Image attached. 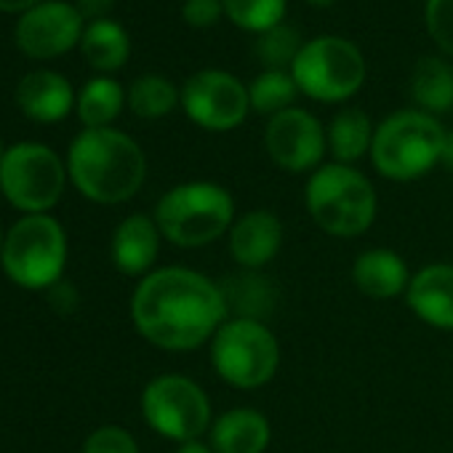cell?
<instances>
[{"mask_svg": "<svg viewBox=\"0 0 453 453\" xmlns=\"http://www.w3.org/2000/svg\"><path fill=\"white\" fill-rule=\"evenodd\" d=\"M126 91L112 78H94L78 94V118L86 128H110L126 104Z\"/></svg>", "mask_w": 453, "mask_h": 453, "instance_id": "603a6c76", "label": "cell"}, {"mask_svg": "<svg viewBox=\"0 0 453 453\" xmlns=\"http://www.w3.org/2000/svg\"><path fill=\"white\" fill-rule=\"evenodd\" d=\"M67 168L62 157L35 142L14 144L0 160V192L25 213H46L65 192Z\"/></svg>", "mask_w": 453, "mask_h": 453, "instance_id": "9c48e42d", "label": "cell"}, {"mask_svg": "<svg viewBox=\"0 0 453 453\" xmlns=\"http://www.w3.org/2000/svg\"><path fill=\"white\" fill-rule=\"evenodd\" d=\"M181 107L187 118L205 131H230L251 112L249 86H243L233 73L200 70L187 78L181 88Z\"/></svg>", "mask_w": 453, "mask_h": 453, "instance_id": "8fae6325", "label": "cell"}, {"mask_svg": "<svg viewBox=\"0 0 453 453\" xmlns=\"http://www.w3.org/2000/svg\"><path fill=\"white\" fill-rule=\"evenodd\" d=\"M67 176L88 200L115 205L139 192L147 176V160L128 134L115 128H86L70 144Z\"/></svg>", "mask_w": 453, "mask_h": 453, "instance_id": "7a4b0ae2", "label": "cell"}, {"mask_svg": "<svg viewBox=\"0 0 453 453\" xmlns=\"http://www.w3.org/2000/svg\"><path fill=\"white\" fill-rule=\"evenodd\" d=\"M224 17L246 33H267L283 25L288 0H221Z\"/></svg>", "mask_w": 453, "mask_h": 453, "instance_id": "484cf974", "label": "cell"}, {"mask_svg": "<svg viewBox=\"0 0 453 453\" xmlns=\"http://www.w3.org/2000/svg\"><path fill=\"white\" fill-rule=\"evenodd\" d=\"M179 102H181V91H176V86L168 78L155 75V73L136 78L128 88V104H131L134 115H139L144 120L165 118Z\"/></svg>", "mask_w": 453, "mask_h": 453, "instance_id": "d4e9b609", "label": "cell"}, {"mask_svg": "<svg viewBox=\"0 0 453 453\" xmlns=\"http://www.w3.org/2000/svg\"><path fill=\"white\" fill-rule=\"evenodd\" d=\"M408 91L421 112H448L453 107V67L440 57H421L413 65Z\"/></svg>", "mask_w": 453, "mask_h": 453, "instance_id": "ffe728a7", "label": "cell"}, {"mask_svg": "<svg viewBox=\"0 0 453 453\" xmlns=\"http://www.w3.org/2000/svg\"><path fill=\"white\" fill-rule=\"evenodd\" d=\"M176 453H213V448L200 440H189V442H181V448Z\"/></svg>", "mask_w": 453, "mask_h": 453, "instance_id": "e575fe53", "label": "cell"}, {"mask_svg": "<svg viewBox=\"0 0 453 453\" xmlns=\"http://www.w3.org/2000/svg\"><path fill=\"white\" fill-rule=\"evenodd\" d=\"M4 238H6V235H4V233H0V249H4Z\"/></svg>", "mask_w": 453, "mask_h": 453, "instance_id": "f35d334b", "label": "cell"}, {"mask_svg": "<svg viewBox=\"0 0 453 453\" xmlns=\"http://www.w3.org/2000/svg\"><path fill=\"white\" fill-rule=\"evenodd\" d=\"M213 371L238 389H257L275 379L280 344L262 320L233 318L211 339Z\"/></svg>", "mask_w": 453, "mask_h": 453, "instance_id": "52a82bcc", "label": "cell"}, {"mask_svg": "<svg viewBox=\"0 0 453 453\" xmlns=\"http://www.w3.org/2000/svg\"><path fill=\"white\" fill-rule=\"evenodd\" d=\"M302 46H304V43H302L299 30L283 22V25H278V27L262 33V35L257 38L254 51H257V59H259L267 70H288V73H291V67H294V62H296Z\"/></svg>", "mask_w": 453, "mask_h": 453, "instance_id": "4316f807", "label": "cell"}, {"mask_svg": "<svg viewBox=\"0 0 453 453\" xmlns=\"http://www.w3.org/2000/svg\"><path fill=\"white\" fill-rule=\"evenodd\" d=\"M265 144L273 163L291 173L318 171L328 150V139L320 120L302 107H291L270 118Z\"/></svg>", "mask_w": 453, "mask_h": 453, "instance_id": "4fadbf2b", "label": "cell"}, {"mask_svg": "<svg viewBox=\"0 0 453 453\" xmlns=\"http://www.w3.org/2000/svg\"><path fill=\"white\" fill-rule=\"evenodd\" d=\"M17 104L35 123H59L73 112L75 91L65 75L51 70H35L19 81Z\"/></svg>", "mask_w": 453, "mask_h": 453, "instance_id": "2e32d148", "label": "cell"}, {"mask_svg": "<svg viewBox=\"0 0 453 453\" xmlns=\"http://www.w3.org/2000/svg\"><path fill=\"white\" fill-rule=\"evenodd\" d=\"M78 12L83 19H91V22H99V19H107V14L112 12L115 0H78Z\"/></svg>", "mask_w": 453, "mask_h": 453, "instance_id": "d6a6232c", "label": "cell"}, {"mask_svg": "<svg viewBox=\"0 0 453 453\" xmlns=\"http://www.w3.org/2000/svg\"><path fill=\"white\" fill-rule=\"evenodd\" d=\"M181 17L189 27L205 30V27H213L224 17V4L221 0H184Z\"/></svg>", "mask_w": 453, "mask_h": 453, "instance_id": "4dcf8cb0", "label": "cell"}, {"mask_svg": "<svg viewBox=\"0 0 453 453\" xmlns=\"http://www.w3.org/2000/svg\"><path fill=\"white\" fill-rule=\"evenodd\" d=\"M49 302H51V310H57L59 315H70V312H75L78 310V291L70 286V283H57V286H51L49 288Z\"/></svg>", "mask_w": 453, "mask_h": 453, "instance_id": "1f68e13d", "label": "cell"}, {"mask_svg": "<svg viewBox=\"0 0 453 453\" xmlns=\"http://www.w3.org/2000/svg\"><path fill=\"white\" fill-rule=\"evenodd\" d=\"M424 25L437 49L453 59V0H426Z\"/></svg>", "mask_w": 453, "mask_h": 453, "instance_id": "f1b7e54d", "label": "cell"}, {"mask_svg": "<svg viewBox=\"0 0 453 453\" xmlns=\"http://www.w3.org/2000/svg\"><path fill=\"white\" fill-rule=\"evenodd\" d=\"M408 307L432 328L453 331V267L429 265L418 270L405 291Z\"/></svg>", "mask_w": 453, "mask_h": 453, "instance_id": "9a60e30c", "label": "cell"}, {"mask_svg": "<svg viewBox=\"0 0 453 453\" xmlns=\"http://www.w3.org/2000/svg\"><path fill=\"white\" fill-rule=\"evenodd\" d=\"M86 19L75 4L67 0H43L35 9L19 14L14 41L17 49L30 59H57L73 51L86 33Z\"/></svg>", "mask_w": 453, "mask_h": 453, "instance_id": "7c38bea8", "label": "cell"}, {"mask_svg": "<svg viewBox=\"0 0 453 453\" xmlns=\"http://www.w3.org/2000/svg\"><path fill=\"white\" fill-rule=\"evenodd\" d=\"M283 246V224L273 211H249L230 226V254L246 270L270 265Z\"/></svg>", "mask_w": 453, "mask_h": 453, "instance_id": "5bb4252c", "label": "cell"}, {"mask_svg": "<svg viewBox=\"0 0 453 453\" xmlns=\"http://www.w3.org/2000/svg\"><path fill=\"white\" fill-rule=\"evenodd\" d=\"M365 57L339 35H320L302 46L291 75L299 91L315 102L336 104L355 96L365 83Z\"/></svg>", "mask_w": 453, "mask_h": 453, "instance_id": "ba28073f", "label": "cell"}, {"mask_svg": "<svg viewBox=\"0 0 453 453\" xmlns=\"http://www.w3.org/2000/svg\"><path fill=\"white\" fill-rule=\"evenodd\" d=\"M67 262V238L62 224L49 213L19 219L4 238L0 265L9 280L22 288L43 291L62 280Z\"/></svg>", "mask_w": 453, "mask_h": 453, "instance_id": "8992f818", "label": "cell"}, {"mask_svg": "<svg viewBox=\"0 0 453 453\" xmlns=\"http://www.w3.org/2000/svg\"><path fill=\"white\" fill-rule=\"evenodd\" d=\"M373 134H376V128L371 126V118L363 110H342L331 120L326 139H328V150L336 157V163L352 165L365 152H371Z\"/></svg>", "mask_w": 453, "mask_h": 453, "instance_id": "7402d4cb", "label": "cell"}, {"mask_svg": "<svg viewBox=\"0 0 453 453\" xmlns=\"http://www.w3.org/2000/svg\"><path fill=\"white\" fill-rule=\"evenodd\" d=\"M442 165H448L453 171V131L445 134V147H442V157H440Z\"/></svg>", "mask_w": 453, "mask_h": 453, "instance_id": "d590c367", "label": "cell"}, {"mask_svg": "<svg viewBox=\"0 0 453 453\" xmlns=\"http://www.w3.org/2000/svg\"><path fill=\"white\" fill-rule=\"evenodd\" d=\"M235 283H226L221 286V294H224V302H226V310L233 307L235 302V310H238V318H249V320H262L273 304V291L270 286L265 283V278H257V275H241V278H233Z\"/></svg>", "mask_w": 453, "mask_h": 453, "instance_id": "83f0119b", "label": "cell"}, {"mask_svg": "<svg viewBox=\"0 0 453 453\" xmlns=\"http://www.w3.org/2000/svg\"><path fill=\"white\" fill-rule=\"evenodd\" d=\"M307 4H312V6H318V9H328V6L336 4V0H307Z\"/></svg>", "mask_w": 453, "mask_h": 453, "instance_id": "8d00e7d4", "label": "cell"}, {"mask_svg": "<svg viewBox=\"0 0 453 453\" xmlns=\"http://www.w3.org/2000/svg\"><path fill=\"white\" fill-rule=\"evenodd\" d=\"M83 453H139V445L123 426L107 424L88 434V440L83 442Z\"/></svg>", "mask_w": 453, "mask_h": 453, "instance_id": "f546056e", "label": "cell"}, {"mask_svg": "<svg viewBox=\"0 0 453 453\" xmlns=\"http://www.w3.org/2000/svg\"><path fill=\"white\" fill-rule=\"evenodd\" d=\"M413 275H408V267L400 254L389 249H371L363 251L355 259L352 267V280L360 294L371 299H392L408 291Z\"/></svg>", "mask_w": 453, "mask_h": 453, "instance_id": "d6986e66", "label": "cell"}, {"mask_svg": "<svg viewBox=\"0 0 453 453\" xmlns=\"http://www.w3.org/2000/svg\"><path fill=\"white\" fill-rule=\"evenodd\" d=\"M157 230L179 249H200L230 233L235 200L213 181H187L168 189L155 208Z\"/></svg>", "mask_w": 453, "mask_h": 453, "instance_id": "3957f363", "label": "cell"}, {"mask_svg": "<svg viewBox=\"0 0 453 453\" xmlns=\"http://www.w3.org/2000/svg\"><path fill=\"white\" fill-rule=\"evenodd\" d=\"M160 251L157 221L147 213L126 216L112 235V262L123 275H144Z\"/></svg>", "mask_w": 453, "mask_h": 453, "instance_id": "e0dca14e", "label": "cell"}, {"mask_svg": "<svg viewBox=\"0 0 453 453\" xmlns=\"http://www.w3.org/2000/svg\"><path fill=\"white\" fill-rule=\"evenodd\" d=\"M38 4H43V0H0V12H6V14H25L30 9H35Z\"/></svg>", "mask_w": 453, "mask_h": 453, "instance_id": "836d02e7", "label": "cell"}, {"mask_svg": "<svg viewBox=\"0 0 453 453\" xmlns=\"http://www.w3.org/2000/svg\"><path fill=\"white\" fill-rule=\"evenodd\" d=\"M307 211L334 238L363 235L376 219V189L352 165H320L307 181Z\"/></svg>", "mask_w": 453, "mask_h": 453, "instance_id": "277c9868", "label": "cell"}, {"mask_svg": "<svg viewBox=\"0 0 453 453\" xmlns=\"http://www.w3.org/2000/svg\"><path fill=\"white\" fill-rule=\"evenodd\" d=\"M142 413L157 434L176 442L197 440L211 429L208 395L192 379L179 373L157 376L144 387Z\"/></svg>", "mask_w": 453, "mask_h": 453, "instance_id": "30bf717a", "label": "cell"}, {"mask_svg": "<svg viewBox=\"0 0 453 453\" xmlns=\"http://www.w3.org/2000/svg\"><path fill=\"white\" fill-rule=\"evenodd\" d=\"M221 286L187 267H163L142 278L131 299L136 331L168 352L195 349L226 323Z\"/></svg>", "mask_w": 453, "mask_h": 453, "instance_id": "6da1fadb", "label": "cell"}, {"mask_svg": "<svg viewBox=\"0 0 453 453\" xmlns=\"http://www.w3.org/2000/svg\"><path fill=\"white\" fill-rule=\"evenodd\" d=\"M445 128L421 110H400L376 126L371 160L392 181H411L429 173L445 147Z\"/></svg>", "mask_w": 453, "mask_h": 453, "instance_id": "5b68a950", "label": "cell"}, {"mask_svg": "<svg viewBox=\"0 0 453 453\" xmlns=\"http://www.w3.org/2000/svg\"><path fill=\"white\" fill-rule=\"evenodd\" d=\"M81 51L96 73H115L128 62L131 41H128V33L123 30V25H118L112 19H99L86 27Z\"/></svg>", "mask_w": 453, "mask_h": 453, "instance_id": "44dd1931", "label": "cell"}, {"mask_svg": "<svg viewBox=\"0 0 453 453\" xmlns=\"http://www.w3.org/2000/svg\"><path fill=\"white\" fill-rule=\"evenodd\" d=\"M296 96H299V86L288 70H265L249 86L251 110L270 118H275L283 110H291Z\"/></svg>", "mask_w": 453, "mask_h": 453, "instance_id": "cb8c5ba5", "label": "cell"}, {"mask_svg": "<svg viewBox=\"0 0 453 453\" xmlns=\"http://www.w3.org/2000/svg\"><path fill=\"white\" fill-rule=\"evenodd\" d=\"M4 152H6V150H4V142H0V160H4Z\"/></svg>", "mask_w": 453, "mask_h": 453, "instance_id": "74e56055", "label": "cell"}, {"mask_svg": "<svg viewBox=\"0 0 453 453\" xmlns=\"http://www.w3.org/2000/svg\"><path fill=\"white\" fill-rule=\"evenodd\" d=\"M270 421L254 408H233L211 424L213 453H265L270 445Z\"/></svg>", "mask_w": 453, "mask_h": 453, "instance_id": "ac0fdd59", "label": "cell"}]
</instances>
